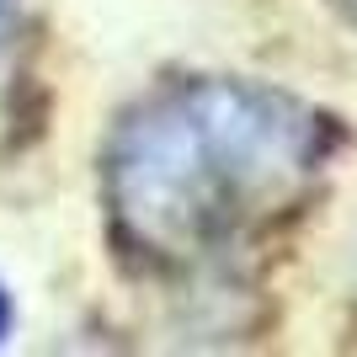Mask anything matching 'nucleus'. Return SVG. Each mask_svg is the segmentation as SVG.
<instances>
[{"label":"nucleus","mask_w":357,"mask_h":357,"mask_svg":"<svg viewBox=\"0 0 357 357\" xmlns=\"http://www.w3.org/2000/svg\"><path fill=\"white\" fill-rule=\"evenodd\" d=\"M331 123L288 91L197 75L118 123L107 203L118 235L155 261H192L294 203L331 155Z\"/></svg>","instance_id":"f257e3e1"},{"label":"nucleus","mask_w":357,"mask_h":357,"mask_svg":"<svg viewBox=\"0 0 357 357\" xmlns=\"http://www.w3.org/2000/svg\"><path fill=\"white\" fill-rule=\"evenodd\" d=\"M6 331H11V298H6V288H0V342H6Z\"/></svg>","instance_id":"f03ea898"},{"label":"nucleus","mask_w":357,"mask_h":357,"mask_svg":"<svg viewBox=\"0 0 357 357\" xmlns=\"http://www.w3.org/2000/svg\"><path fill=\"white\" fill-rule=\"evenodd\" d=\"M352 6H357V0H352Z\"/></svg>","instance_id":"20e7f679"},{"label":"nucleus","mask_w":357,"mask_h":357,"mask_svg":"<svg viewBox=\"0 0 357 357\" xmlns=\"http://www.w3.org/2000/svg\"><path fill=\"white\" fill-rule=\"evenodd\" d=\"M11 11H16V0H0V43H6V32H11Z\"/></svg>","instance_id":"7ed1b4c3"}]
</instances>
